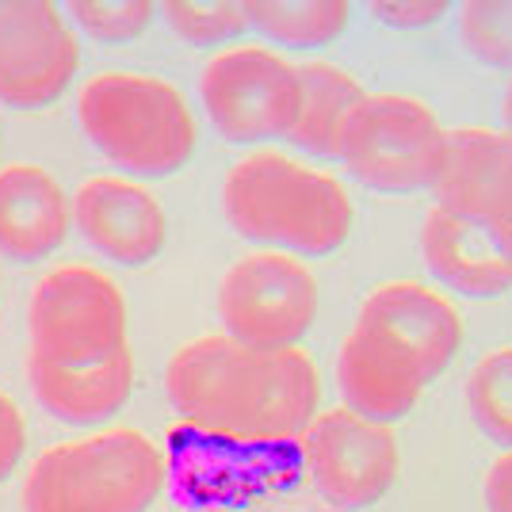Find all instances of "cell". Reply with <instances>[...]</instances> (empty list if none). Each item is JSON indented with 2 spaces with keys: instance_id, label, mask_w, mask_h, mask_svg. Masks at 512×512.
I'll list each match as a JSON object with an SVG mask.
<instances>
[{
  "instance_id": "1",
  "label": "cell",
  "mask_w": 512,
  "mask_h": 512,
  "mask_svg": "<svg viewBox=\"0 0 512 512\" xmlns=\"http://www.w3.org/2000/svg\"><path fill=\"white\" fill-rule=\"evenodd\" d=\"M165 390L192 432L249 448L302 440L321 402L318 367L302 348H260L226 333L184 344Z\"/></svg>"
},
{
  "instance_id": "2",
  "label": "cell",
  "mask_w": 512,
  "mask_h": 512,
  "mask_svg": "<svg viewBox=\"0 0 512 512\" xmlns=\"http://www.w3.org/2000/svg\"><path fill=\"white\" fill-rule=\"evenodd\" d=\"M222 211L241 237L302 256L341 249L356 222L337 176L276 150H256L237 161L222 184Z\"/></svg>"
},
{
  "instance_id": "3",
  "label": "cell",
  "mask_w": 512,
  "mask_h": 512,
  "mask_svg": "<svg viewBox=\"0 0 512 512\" xmlns=\"http://www.w3.org/2000/svg\"><path fill=\"white\" fill-rule=\"evenodd\" d=\"M165 455L134 428L43 451L23 478V512H146L165 490Z\"/></svg>"
},
{
  "instance_id": "4",
  "label": "cell",
  "mask_w": 512,
  "mask_h": 512,
  "mask_svg": "<svg viewBox=\"0 0 512 512\" xmlns=\"http://www.w3.org/2000/svg\"><path fill=\"white\" fill-rule=\"evenodd\" d=\"M88 142L130 176H172L195 153V115L180 88L146 73H100L77 96Z\"/></svg>"
},
{
  "instance_id": "5",
  "label": "cell",
  "mask_w": 512,
  "mask_h": 512,
  "mask_svg": "<svg viewBox=\"0 0 512 512\" xmlns=\"http://www.w3.org/2000/svg\"><path fill=\"white\" fill-rule=\"evenodd\" d=\"M448 150V130L421 100L367 92L341 134V165L371 192L432 188Z\"/></svg>"
},
{
  "instance_id": "6",
  "label": "cell",
  "mask_w": 512,
  "mask_h": 512,
  "mask_svg": "<svg viewBox=\"0 0 512 512\" xmlns=\"http://www.w3.org/2000/svg\"><path fill=\"white\" fill-rule=\"evenodd\" d=\"M203 111L234 146L291 138L302 107L299 65L264 46H230L199 77Z\"/></svg>"
},
{
  "instance_id": "7",
  "label": "cell",
  "mask_w": 512,
  "mask_h": 512,
  "mask_svg": "<svg viewBox=\"0 0 512 512\" xmlns=\"http://www.w3.org/2000/svg\"><path fill=\"white\" fill-rule=\"evenodd\" d=\"M318 276L291 253L241 256L218 287L226 337L260 348H295L318 321Z\"/></svg>"
},
{
  "instance_id": "8",
  "label": "cell",
  "mask_w": 512,
  "mask_h": 512,
  "mask_svg": "<svg viewBox=\"0 0 512 512\" xmlns=\"http://www.w3.org/2000/svg\"><path fill=\"white\" fill-rule=\"evenodd\" d=\"M310 490L344 512L379 505L398 478V440L390 425L367 421L352 409L318 413L299 440Z\"/></svg>"
},
{
  "instance_id": "9",
  "label": "cell",
  "mask_w": 512,
  "mask_h": 512,
  "mask_svg": "<svg viewBox=\"0 0 512 512\" xmlns=\"http://www.w3.org/2000/svg\"><path fill=\"white\" fill-rule=\"evenodd\" d=\"M27 329L31 352L50 360L107 356L115 348H127V302L104 272L65 264L35 287Z\"/></svg>"
},
{
  "instance_id": "10",
  "label": "cell",
  "mask_w": 512,
  "mask_h": 512,
  "mask_svg": "<svg viewBox=\"0 0 512 512\" xmlns=\"http://www.w3.org/2000/svg\"><path fill=\"white\" fill-rule=\"evenodd\" d=\"M81 69V46L50 0H0V104L35 111L62 100Z\"/></svg>"
},
{
  "instance_id": "11",
  "label": "cell",
  "mask_w": 512,
  "mask_h": 512,
  "mask_svg": "<svg viewBox=\"0 0 512 512\" xmlns=\"http://www.w3.org/2000/svg\"><path fill=\"white\" fill-rule=\"evenodd\" d=\"M367 341L425 383L440 379L463 344V318L436 287L394 279L371 291L356 318Z\"/></svg>"
},
{
  "instance_id": "12",
  "label": "cell",
  "mask_w": 512,
  "mask_h": 512,
  "mask_svg": "<svg viewBox=\"0 0 512 512\" xmlns=\"http://www.w3.org/2000/svg\"><path fill=\"white\" fill-rule=\"evenodd\" d=\"M73 226L100 256L142 268L165 253L169 218L142 184L96 176L73 195Z\"/></svg>"
},
{
  "instance_id": "13",
  "label": "cell",
  "mask_w": 512,
  "mask_h": 512,
  "mask_svg": "<svg viewBox=\"0 0 512 512\" xmlns=\"http://www.w3.org/2000/svg\"><path fill=\"white\" fill-rule=\"evenodd\" d=\"M436 207L493 226L512 222V134L490 127L448 130L444 165L432 184Z\"/></svg>"
},
{
  "instance_id": "14",
  "label": "cell",
  "mask_w": 512,
  "mask_h": 512,
  "mask_svg": "<svg viewBox=\"0 0 512 512\" xmlns=\"http://www.w3.org/2000/svg\"><path fill=\"white\" fill-rule=\"evenodd\" d=\"M428 272L467 299H497L512 287V241L505 226L432 207L421 230Z\"/></svg>"
},
{
  "instance_id": "15",
  "label": "cell",
  "mask_w": 512,
  "mask_h": 512,
  "mask_svg": "<svg viewBox=\"0 0 512 512\" xmlns=\"http://www.w3.org/2000/svg\"><path fill=\"white\" fill-rule=\"evenodd\" d=\"M27 379L46 413L65 425H100L127 406L134 390V352L115 348L92 360H50L31 352Z\"/></svg>"
},
{
  "instance_id": "16",
  "label": "cell",
  "mask_w": 512,
  "mask_h": 512,
  "mask_svg": "<svg viewBox=\"0 0 512 512\" xmlns=\"http://www.w3.org/2000/svg\"><path fill=\"white\" fill-rule=\"evenodd\" d=\"M73 226V203L62 184L39 165L0 169V253L12 260H43L62 249Z\"/></svg>"
},
{
  "instance_id": "17",
  "label": "cell",
  "mask_w": 512,
  "mask_h": 512,
  "mask_svg": "<svg viewBox=\"0 0 512 512\" xmlns=\"http://www.w3.org/2000/svg\"><path fill=\"white\" fill-rule=\"evenodd\" d=\"M337 383L344 394V409L360 413L367 421H379V425L409 417L428 386L421 375H413L409 367L379 352L360 329H352L341 344Z\"/></svg>"
},
{
  "instance_id": "18",
  "label": "cell",
  "mask_w": 512,
  "mask_h": 512,
  "mask_svg": "<svg viewBox=\"0 0 512 512\" xmlns=\"http://www.w3.org/2000/svg\"><path fill=\"white\" fill-rule=\"evenodd\" d=\"M299 85L302 107L295 130H291V142L302 153H314V157H337L344 127H348L352 111L360 107L367 92L352 73H344L329 62H302Z\"/></svg>"
},
{
  "instance_id": "19",
  "label": "cell",
  "mask_w": 512,
  "mask_h": 512,
  "mask_svg": "<svg viewBox=\"0 0 512 512\" xmlns=\"http://www.w3.org/2000/svg\"><path fill=\"white\" fill-rule=\"evenodd\" d=\"M245 12L249 27L299 50L333 43L352 20V8L344 0H245Z\"/></svg>"
},
{
  "instance_id": "20",
  "label": "cell",
  "mask_w": 512,
  "mask_h": 512,
  "mask_svg": "<svg viewBox=\"0 0 512 512\" xmlns=\"http://www.w3.org/2000/svg\"><path fill=\"white\" fill-rule=\"evenodd\" d=\"M467 409L493 444L512 448V348L486 352L467 379Z\"/></svg>"
},
{
  "instance_id": "21",
  "label": "cell",
  "mask_w": 512,
  "mask_h": 512,
  "mask_svg": "<svg viewBox=\"0 0 512 512\" xmlns=\"http://www.w3.org/2000/svg\"><path fill=\"white\" fill-rule=\"evenodd\" d=\"M172 31L192 46H222L249 31V12L237 0H172L165 4Z\"/></svg>"
},
{
  "instance_id": "22",
  "label": "cell",
  "mask_w": 512,
  "mask_h": 512,
  "mask_svg": "<svg viewBox=\"0 0 512 512\" xmlns=\"http://www.w3.org/2000/svg\"><path fill=\"white\" fill-rule=\"evenodd\" d=\"M153 12L157 8L150 0H73L69 4V20L100 43H130L146 35Z\"/></svg>"
},
{
  "instance_id": "23",
  "label": "cell",
  "mask_w": 512,
  "mask_h": 512,
  "mask_svg": "<svg viewBox=\"0 0 512 512\" xmlns=\"http://www.w3.org/2000/svg\"><path fill=\"white\" fill-rule=\"evenodd\" d=\"M459 31L482 62L512 65V4H463Z\"/></svg>"
},
{
  "instance_id": "24",
  "label": "cell",
  "mask_w": 512,
  "mask_h": 512,
  "mask_svg": "<svg viewBox=\"0 0 512 512\" xmlns=\"http://www.w3.org/2000/svg\"><path fill=\"white\" fill-rule=\"evenodd\" d=\"M27 451V425L23 413L16 409V402L8 394H0V482L16 470V463Z\"/></svg>"
},
{
  "instance_id": "25",
  "label": "cell",
  "mask_w": 512,
  "mask_h": 512,
  "mask_svg": "<svg viewBox=\"0 0 512 512\" xmlns=\"http://www.w3.org/2000/svg\"><path fill=\"white\" fill-rule=\"evenodd\" d=\"M448 4L444 0H383V4H371V16L375 20L390 23V27H428V23L444 20Z\"/></svg>"
},
{
  "instance_id": "26",
  "label": "cell",
  "mask_w": 512,
  "mask_h": 512,
  "mask_svg": "<svg viewBox=\"0 0 512 512\" xmlns=\"http://www.w3.org/2000/svg\"><path fill=\"white\" fill-rule=\"evenodd\" d=\"M482 493H486V512H512V448L493 459Z\"/></svg>"
},
{
  "instance_id": "27",
  "label": "cell",
  "mask_w": 512,
  "mask_h": 512,
  "mask_svg": "<svg viewBox=\"0 0 512 512\" xmlns=\"http://www.w3.org/2000/svg\"><path fill=\"white\" fill-rule=\"evenodd\" d=\"M505 134H512V85H509V92H505Z\"/></svg>"
},
{
  "instance_id": "28",
  "label": "cell",
  "mask_w": 512,
  "mask_h": 512,
  "mask_svg": "<svg viewBox=\"0 0 512 512\" xmlns=\"http://www.w3.org/2000/svg\"><path fill=\"white\" fill-rule=\"evenodd\" d=\"M505 230H509V241H512V222H509V226H505Z\"/></svg>"
}]
</instances>
